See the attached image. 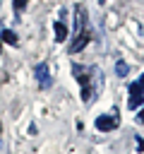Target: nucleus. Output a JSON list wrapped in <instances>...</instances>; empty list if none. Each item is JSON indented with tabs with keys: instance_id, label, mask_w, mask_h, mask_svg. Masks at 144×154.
Segmentation results:
<instances>
[{
	"instance_id": "1",
	"label": "nucleus",
	"mask_w": 144,
	"mask_h": 154,
	"mask_svg": "<svg viewBox=\"0 0 144 154\" xmlns=\"http://www.w3.org/2000/svg\"><path fill=\"white\" fill-rule=\"evenodd\" d=\"M89 67H84V65H72V75H74V79L82 84V101L84 103H89L91 101V96H94V91H91V87H89Z\"/></svg>"
},
{
	"instance_id": "2",
	"label": "nucleus",
	"mask_w": 144,
	"mask_h": 154,
	"mask_svg": "<svg viewBox=\"0 0 144 154\" xmlns=\"http://www.w3.org/2000/svg\"><path fill=\"white\" fill-rule=\"evenodd\" d=\"M144 103V72H142V77L134 82V84H130V99H127V108L130 111H134V108H139Z\"/></svg>"
},
{
	"instance_id": "3",
	"label": "nucleus",
	"mask_w": 144,
	"mask_h": 154,
	"mask_svg": "<svg viewBox=\"0 0 144 154\" xmlns=\"http://www.w3.org/2000/svg\"><path fill=\"white\" fill-rule=\"evenodd\" d=\"M118 111L115 113H106V116H98L96 118V130H101V132H110V130H115L118 128Z\"/></svg>"
},
{
	"instance_id": "4",
	"label": "nucleus",
	"mask_w": 144,
	"mask_h": 154,
	"mask_svg": "<svg viewBox=\"0 0 144 154\" xmlns=\"http://www.w3.org/2000/svg\"><path fill=\"white\" fill-rule=\"evenodd\" d=\"M34 75H36V82H38V87H41V89H48V87L53 84L50 70H48V65H46V63H38V65H36V70H34Z\"/></svg>"
},
{
	"instance_id": "5",
	"label": "nucleus",
	"mask_w": 144,
	"mask_h": 154,
	"mask_svg": "<svg viewBox=\"0 0 144 154\" xmlns=\"http://www.w3.org/2000/svg\"><path fill=\"white\" fill-rule=\"evenodd\" d=\"M89 41H91V31H89V29H84V31H82V34H77V36H74V41L70 43V53L82 51V48H84Z\"/></svg>"
},
{
	"instance_id": "6",
	"label": "nucleus",
	"mask_w": 144,
	"mask_h": 154,
	"mask_svg": "<svg viewBox=\"0 0 144 154\" xmlns=\"http://www.w3.org/2000/svg\"><path fill=\"white\" fill-rule=\"evenodd\" d=\"M53 31H55V41H65L67 38V26L62 22H55L53 24Z\"/></svg>"
},
{
	"instance_id": "7",
	"label": "nucleus",
	"mask_w": 144,
	"mask_h": 154,
	"mask_svg": "<svg viewBox=\"0 0 144 154\" xmlns=\"http://www.w3.org/2000/svg\"><path fill=\"white\" fill-rule=\"evenodd\" d=\"M2 38H5V43H10V46H17V43H19L17 34H14L12 29H5V31H2Z\"/></svg>"
},
{
	"instance_id": "8",
	"label": "nucleus",
	"mask_w": 144,
	"mask_h": 154,
	"mask_svg": "<svg viewBox=\"0 0 144 154\" xmlns=\"http://www.w3.org/2000/svg\"><path fill=\"white\" fill-rule=\"evenodd\" d=\"M127 72H130V65H127L125 60H118V63H115V75H118V77H125Z\"/></svg>"
},
{
	"instance_id": "9",
	"label": "nucleus",
	"mask_w": 144,
	"mask_h": 154,
	"mask_svg": "<svg viewBox=\"0 0 144 154\" xmlns=\"http://www.w3.org/2000/svg\"><path fill=\"white\" fill-rule=\"evenodd\" d=\"M12 5H14V12H17V14H19V12H22V10H24V7H26V0H14V2H12Z\"/></svg>"
},
{
	"instance_id": "10",
	"label": "nucleus",
	"mask_w": 144,
	"mask_h": 154,
	"mask_svg": "<svg viewBox=\"0 0 144 154\" xmlns=\"http://www.w3.org/2000/svg\"><path fill=\"white\" fill-rule=\"evenodd\" d=\"M137 123H139V125H144V108L137 113Z\"/></svg>"
},
{
	"instance_id": "11",
	"label": "nucleus",
	"mask_w": 144,
	"mask_h": 154,
	"mask_svg": "<svg viewBox=\"0 0 144 154\" xmlns=\"http://www.w3.org/2000/svg\"><path fill=\"white\" fill-rule=\"evenodd\" d=\"M137 149H139V152H144V140H142V137H137Z\"/></svg>"
},
{
	"instance_id": "12",
	"label": "nucleus",
	"mask_w": 144,
	"mask_h": 154,
	"mask_svg": "<svg viewBox=\"0 0 144 154\" xmlns=\"http://www.w3.org/2000/svg\"><path fill=\"white\" fill-rule=\"evenodd\" d=\"M0 51H2V41H0Z\"/></svg>"
},
{
	"instance_id": "13",
	"label": "nucleus",
	"mask_w": 144,
	"mask_h": 154,
	"mask_svg": "<svg viewBox=\"0 0 144 154\" xmlns=\"http://www.w3.org/2000/svg\"><path fill=\"white\" fill-rule=\"evenodd\" d=\"M0 130H2V125H0Z\"/></svg>"
}]
</instances>
